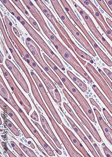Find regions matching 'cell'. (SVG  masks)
I'll use <instances>...</instances> for the list:
<instances>
[{
    "mask_svg": "<svg viewBox=\"0 0 112 157\" xmlns=\"http://www.w3.org/2000/svg\"><path fill=\"white\" fill-rule=\"evenodd\" d=\"M28 144H29L30 145L31 147L32 148V149H35V145H34V144H33L32 143L31 141H28Z\"/></svg>",
    "mask_w": 112,
    "mask_h": 157,
    "instance_id": "46",
    "label": "cell"
},
{
    "mask_svg": "<svg viewBox=\"0 0 112 157\" xmlns=\"http://www.w3.org/2000/svg\"><path fill=\"white\" fill-rule=\"evenodd\" d=\"M89 101L92 104V105H93V106H95L96 108H97L99 111H101V109L100 106H99V105L97 103V102L95 101V100H94V99L92 98H89Z\"/></svg>",
    "mask_w": 112,
    "mask_h": 157,
    "instance_id": "38",
    "label": "cell"
},
{
    "mask_svg": "<svg viewBox=\"0 0 112 157\" xmlns=\"http://www.w3.org/2000/svg\"><path fill=\"white\" fill-rule=\"evenodd\" d=\"M13 32H14V34L17 36L19 38H20V34H19V32H18V31L17 30V29L16 28L13 27Z\"/></svg>",
    "mask_w": 112,
    "mask_h": 157,
    "instance_id": "44",
    "label": "cell"
},
{
    "mask_svg": "<svg viewBox=\"0 0 112 157\" xmlns=\"http://www.w3.org/2000/svg\"><path fill=\"white\" fill-rule=\"evenodd\" d=\"M3 147H4L8 155L9 156V157H16V156L15 155H14L13 153L11 152L9 149H8L7 147H6L5 145V146H3Z\"/></svg>",
    "mask_w": 112,
    "mask_h": 157,
    "instance_id": "41",
    "label": "cell"
},
{
    "mask_svg": "<svg viewBox=\"0 0 112 157\" xmlns=\"http://www.w3.org/2000/svg\"><path fill=\"white\" fill-rule=\"evenodd\" d=\"M0 67L5 78L7 81L10 89L12 90L17 100L21 105V106L24 108L28 115H29L30 112L32 109V106L30 102L25 96L23 92L20 90L19 87L14 81V79L10 75V73L7 70L4 66L2 64H1Z\"/></svg>",
    "mask_w": 112,
    "mask_h": 157,
    "instance_id": "12",
    "label": "cell"
},
{
    "mask_svg": "<svg viewBox=\"0 0 112 157\" xmlns=\"http://www.w3.org/2000/svg\"><path fill=\"white\" fill-rule=\"evenodd\" d=\"M63 105L65 109V110H66L69 114L71 116V117L73 118V120H74L76 122V123H77L78 125H79V126L80 127V128L82 129V130L84 131V132L85 133V134L87 136H88V139L90 140L91 142L92 143H95V142L94 140H93V138H92V136L90 135L89 132H88L87 130L85 128H84V126L83 125V124L81 123L80 121V120L77 118L76 115H75V114H74V112H73V110H72V109H71L70 107L69 106L68 104L67 103H66L65 102H63Z\"/></svg>",
    "mask_w": 112,
    "mask_h": 157,
    "instance_id": "24",
    "label": "cell"
},
{
    "mask_svg": "<svg viewBox=\"0 0 112 157\" xmlns=\"http://www.w3.org/2000/svg\"><path fill=\"white\" fill-rule=\"evenodd\" d=\"M41 107L44 110L46 115L49 118V120L56 132V133L58 136L59 138L60 139L61 141L62 142L63 145L64 146L65 148L66 149V151L68 152L69 156L71 157H82L83 156L81 155L80 153H78L76 150L74 149L73 145L70 143L69 140L67 138L65 133L63 131L61 128L58 124L57 122L55 121L54 119L53 118L52 115L50 114V111H49L45 104L41 105Z\"/></svg>",
    "mask_w": 112,
    "mask_h": 157,
    "instance_id": "14",
    "label": "cell"
},
{
    "mask_svg": "<svg viewBox=\"0 0 112 157\" xmlns=\"http://www.w3.org/2000/svg\"><path fill=\"white\" fill-rule=\"evenodd\" d=\"M92 90L112 115V106L96 85H92Z\"/></svg>",
    "mask_w": 112,
    "mask_h": 157,
    "instance_id": "26",
    "label": "cell"
},
{
    "mask_svg": "<svg viewBox=\"0 0 112 157\" xmlns=\"http://www.w3.org/2000/svg\"><path fill=\"white\" fill-rule=\"evenodd\" d=\"M2 97L3 98L7 101L10 105L14 108L15 110L17 111L18 114L20 115V117L22 118L24 123L26 125V126L28 127L34 136L37 139L40 145L42 146L47 153V154L50 157L55 156L54 153L51 147L48 145V144L45 142V140L41 137L39 133L37 130L35 129L34 126L32 124L29 120L28 119L27 116L25 115L24 112L22 109L19 106L14 98L12 96V94L9 90L5 91L2 95Z\"/></svg>",
    "mask_w": 112,
    "mask_h": 157,
    "instance_id": "5",
    "label": "cell"
},
{
    "mask_svg": "<svg viewBox=\"0 0 112 157\" xmlns=\"http://www.w3.org/2000/svg\"><path fill=\"white\" fill-rule=\"evenodd\" d=\"M32 102L33 103L36 109H37V111L38 112L39 114V117H40V121H41V124H42V127H43V129L45 131V132L48 134L49 136L51 137L52 140H54V142H55L56 145L58 148H59L60 149H62V146L60 143L59 141L57 139V137L54 134L53 132V131L51 129V128H50V125H49V123L47 122V120L45 119V117L43 116V115L41 114V112H40V110L39 109V108L37 107V105L35 104L31 96H30Z\"/></svg>",
    "mask_w": 112,
    "mask_h": 157,
    "instance_id": "21",
    "label": "cell"
},
{
    "mask_svg": "<svg viewBox=\"0 0 112 157\" xmlns=\"http://www.w3.org/2000/svg\"><path fill=\"white\" fill-rule=\"evenodd\" d=\"M94 111L96 115L98 123L100 125V128L103 131V133L105 137L108 141L112 145V129L107 124L104 119L102 118L101 115L98 109L94 108Z\"/></svg>",
    "mask_w": 112,
    "mask_h": 157,
    "instance_id": "23",
    "label": "cell"
},
{
    "mask_svg": "<svg viewBox=\"0 0 112 157\" xmlns=\"http://www.w3.org/2000/svg\"><path fill=\"white\" fill-rule=\"evenodd\" d=\"M105 2H106L107 5L110 9L112 11V1H111V0H106V1H105Z\"/></svg>",
    "mask_w": 112,
    "mask_h": 157,
    "instance_id": "43",
    "label": "cell"
},
{
    "mask_svg": "<svg viewBox=\"0 0 112 157\" xmlns=\"http://www.w3.org/2000/svg\"><path fill=\"white\" fill-rule=\"evenodd\" d=\"M98 68V72L100 73V75L102 76L104 79L106 80V83H107L108 85L110 86V88H111L112 90V82L111 81V80H110V78H109L108 77H107V75L105 74V73L104 72V71H102L100 68Z\"/></svg>",
    "mask_w": 112,
    "mask_h": 157,
    "instance_id": "34",
    "label": "cell"
},
{
    "mask_svg": "<svg viewBox=\"0 0 112 157\" xmlns=\"http://www.w3.org/2000/svg\"><path fill=\"white\" fill-rule=\"evenodd\" d=\"M70 2L74 5V6L79 12L82 18L84 19L85 23L87 25L89 29L91 32V33L95 37V38L98 41L103 45L104 48L106 49V51L109 53V55L112 57V47L109 42L106 40V39L101 35L99 30L96 28V26L90 17L89 15L80 6H79L75 1H70Z\"/></svg>",
    "mask_w": 112,
    "mask_h": 157,
    "instance_id": "10",
    "label": "cell"
},
{
    "mask_svg": "<svg viewBox=\"0 0 112 157\" xmlns=\"http://www.w3.org/2000/svg\"><path fill=\"white\" fill-rule=\"evenodd\" d=\"M50 2L53 7V8L54 10L55 11L60 18L61 19L62 21L65 24V27L68 29V30L71 33V34L91 55L93 57H96V55L94 50L93 48L88 42L86 39L84 37V36L81 33L78 29L76 28L75 25H74L72 22L70 21V19L67 16V14L65 13L59 1H57V0H51V1H50Z\"/></svg>",
    "mask_w": 112,
    "mask_h": 157,
    "instance_id": "4",
    "label": "cell"
},
{
    "mask_svg": "<svg viewBox=\"0 0 112 157\" xmlns=\"http://www.w3.org/2000/svg\"><path fill=\"white\" fill-rule=\"evenodd\" d=\"M61 125L65 132L67 134L73 145H75V147L83 154V156L85 157H90L91 155H90L88 153L84 147L81 144L79 140L75 136L74 133L69 129L63 123H62Z\"/></svg>",
    "mask_w": 112,
    "mask_h": 157,
    "instance_id": "22",
    "label": "cell"
},
{
    "mask_svg": "<svg viewBox=\"0 0 112 157\" xmlns=\"http://www.w3.org/2000/svg\"><path fill=\"white\" fill-rule=\"evenodd\" d=\"M0 61H1V62H0V63H1V64H2L3 62V58L2 56V54H1V58H0Z\"/></svg>",
    "mask_w": 112,
    "mask_h": 157,
    "instance_id": "47",
    "label": "cell"
},
{
    "mask_svg": "<svg viewBox=\"0 0 112 157\" xmlns=\"http://www.w3.org/2000/svg\"><path fill=\"white\" fill-rule=\"evenodd\" d=\"M60 2H61L66 12L67 13L70 18L73 20L75 25L80 29V30H81L82 33L86 37L88 40H89L92 46H93L95 51H96V53L98 54V56L100 57V59L108 67H112L111 60L110 59V58L107 56V55L103 52V50H101V48L98 46L96 43H95L93 38L89 33L88 32L87 30L86 29H85L80 19L78 18L76 13L74 12V10L72 9V7L70 6V5L68 3L67 1H65V0H60Z\"/></svg>",
    "mask_w": 112,
    "mask_h": 157,
    "instance_id": "6",
    "label": "cell"
},
{
    "mask_svg": "<svg viewBox=\"0 0 112 157\" xmlns=\"http://www.w3.org/2000/svg\"><path fill=\"white\" fill-rule=\"evenodd\" d=\"M43 55L46 62L54 70V71L57 73L64 85L67 88V90L72 94L75 99L80 104L82 109H84L90 120H91L92 122L95 123V117L94 115L93 111L84 97L83 96L80 92L76 88L75 85H73L71 81L67 78V76L60 70L53 63V61H51L50 58L44 53L43 54Z\"/></svg>",
    "mask_w": 112,
    "mask_h": 157,
    "instance_id": "3",
    "label": "cell"
},
{
    "mask_svg": "<svg viewBox=\"0 0 112 157\" xmlns=\"http://www.w3.org/2000/svg\"><path fill=\"white\" fill-rule=\"evenodd\" d=\"M28 20L29 22V23H30V24H31L33 27V28H34L36 30H37L38 32H39V33H40L42 36H43V34H42V33H41V31H40L39 27L36 21H35L33 18H32L31 16L29 17L28 18Z\"/></svg>",
    "mask_w": 112,
    "mask_h": 157,
    "instance_id": "33",
    "label": "cell"
},
{
    "mask_svg": "<svg viewBox=\"0 0 112 157\" xmlns=\"http://www.w3.org/2000/svg\"><path fill=\"white\" fill-rule=\"evenodd\" d=\"M102 147H103V151L106 155V157H112V152L110 151V149L106 146L105 143H102Z\"/></svg>",
    "mask_w": 112,
    "mask_h": 157,
    "instance_id": "37",
    "label": "cell"
},
{
    "mask_svg": "<svg viewBox=\"0 0 112 157\" xmlns=\"http://www.w3.org/2000/svg\"><path fill=\"white\" fill-rule=\"evenodd\" d=\"M84 67L112 104V90L104 78L100 75V73L96 70L91 63H87L84 66Z\"/></svg>",
    "mask_w": 112,
    "mask_h": 157,
    "instance_id": "16",
    "label": "cell"
},
{
    "mask_svg": "<svg viewBox=\"0 0 112 157\" xmlns=\"http://www.w3.org/2000/svg\"><path fill=\"white\" fill-rule=\"evenodd\" d=\"M10 144H11L13 150L16 151L20 157H26V155H25L24 154V153H23V151L20 150V148H19V147H18V145H17V144H16L14 141H10Z\"/></svg>",
    "mask_w": 112,
    "mask_h": 157,
    "instance_id": "32",
    "label": "cell"
},
{
    "mask_svg": "<svg viewBox=\"0 0 112 157\" xmlns=\"http://www.w3.org/2000/svg\"><path fill=\"white\" fill-rule=\"evenodd\" d=\"M93 145L94 148H95V150H96V151H97V153H98V154L99 155V156H100V157H104V156L103 155V154L101 153V151H100V148L98 147L97 144L95 143H93Z\"/></svg>",
    "mask_w": 112,
    "mask_h": 157,
    "instance_id": "39",
    "label": "cell"
},
{
    "mask_svg": "<svg viewBox=\"0 0 112 157\" xmlns=\"http://www.w3.org/2000/svg\"><path fill=\"white\" fill-rule=\"evenodd\" d=\"M106 22H107L109 25L110 26L111 28L112 29V21L110 18H106Z\"/></svg>",
    "mask_w": 112,
    "mask_h": 157,
    "instance_id": "45",
    "label": "cell"
},
{
    "mask_svg": "<svg viewBox=\"0 0 112 157\" xmlns=\"http://www.w3.org/2000/svg\"><path fill=\"white\" fill-rule=\"evenodd\" d=\"M5 64L9 70L12 73L13 77L17 80L21 88L23 89L25 93L29 94L30 91L28 84L18 69L8 59H6Z\"/></svg>",
    "mask_w": 112,
    "mask_h": 157,
    "instance_id": "19",
    "label": "cell"
},
{
    "mask_svg": "<svg viewBox=\"0 0 112 157\" xmlns=\"http://www.w3.org/2000/svg\"><path fill=\"white\" fill-rule=\"evenodd\" d=\"M35 2L44 15L46 16L47 19L50 21L63 42L75 54L77 59L81 62L83 65L84 66L87 63V62L85 61L84 59L90 62L91 63L93 64L94 62L93 59L89 55L81 50L76 45L62 25H61V24L56 19L54 14L51 12L50 9L45 4L43 1L41 0H37L35 1Z\"/></svg>",
    "mask_w": 112,
    "mask_h": 157,
    "instance_id": "1",
    "label": "cell"
},
{
    "mask_svg": "<svg viewBox=\"0 0 112 157\" xmlns=\"http://www.w3.org/2000/svg\"><path fill=\"white\" fill-rule=\"evenodd\" d=\"M67 74L70 78L73 80V82L78 86V87L80 89L82 92H86L88 90V87L87 85L81 80L80 78H78L76 75H75L70 71H67Z\"/></svg>",
    "mask_w": 112,
    "mask_h": 157,
    "instance_id": "25",
    "label": "cell"
},
{
    "mask_svg": "<svg viewBox=\"0 0 112 157\" xmlns=\"http://www.w3.org/2000/svg\"><path fill=\"white\" fill-rule=\"evenodd\" d=\"M103 32L106 35V36L110 39V40L112 42V30L110 28L109 25L106 26L103 30Z\"/></svg>",
    "mask_w": 112,
    "mask_h": 157,
    "instance_id": "35",
    "label": "cell"
},
{
    "mask_svg": "<svg viewBox=\"0 0 112 157\" xmlns=\"http://www.w3.org/2000/svg\"><path fill=\"white\" fill-rule=\"evenodd\" d=\"M100 6L102 8V9L104 10L112 18V13L110 10L109 9V8L106 5V3H105V2L103 0H97L96 1Z\"/></svg>",
    "mask_w": 112,
    "mask_h": 157,
    "instance_id": "31",
    "label": "cell"
},
{
    "mask_svg": "<svg viewBox=\"0 0 112 157\" xmlns=\"http://www.w3.org/2000/svg\"><path fill=\"white\" fill-rule=\"evenodd\" d=\"M1 124V125L2 124V120H1V124Z\"/></svg>",
    "mask_w": 112,
    "mask_h": 157,
    "instance_id": "48",
    "label": "cell"
},
{
    "mask_svg": "<svg viewBox=\"0 0 112 157\" xmlns=\"http://www.w3.org/2000/svg\"><path fill=\"white\" fill-rule=\"evenodd\" d=\"M1 2L2 3L11 14L19 21V23L24 27L25 29L27 31L29 35L31 36L35 42L37 43V44L40 46L45 54L48 55V57H50V59L53 61V62L62 70L65 71V68L63 65L62 62L60 59L51 50V48L44 41L42 37L40 36L37 32L35 30L31 25H30L24 18L22 17V15L18 12L15 7L11 3L10 1L9 0H2Z\"/></svg>",
    "mask_w": 112,
    "mask_h": 157,
    "instance_id": "2",
    "label": "cell"
},
{
    "mask_svg": "<svg viewBox=\"0 0 112 157\" xmlns=\"http://www.w3.org/2000/svg\"><path fill=\"white\" fill-rule=\"evenodd\" d=\"M19 145L20 148L28 155V156L30 157H37V155H35V153H34L33 151H32V150L28 148V147H26L24 144L21 143H19Z\"/></svg>",
    "mask_w": 112,
    "mask_h": 157,
    "instance_id": "30",
    "label": "cell"
},
{
    "mask_svg": "<svg viewBox=\"0 0 112 157\" xmlns=\"http://www.w3.org/2000/svg\"><path fill=\"white\" fill-rule=\"evenodd\" d=\"M4 112H5L7 114L11 119L13 120V121L15 122V124H16L18 127H19V129L21 130L22 132H23V134H24V136L25 138H27V139H31L33 140L34 142L35 143V145H36V146H37L38 149L39 151H40V152L42 153L43 155H44L45 156V157H48V155H46L45 154V153L43 151V150L41 149V148L39 146V145H38L37 143L33 139V138L28 133V132L27 131V130L25 129L24 127L23 126V125L22 124V123H21L20 121H19V118H18V116H17V115H16L15 113L13 112V110H12L7 105H6L4 109H3Z\"/></svg>",
    "mask_w": 112,
    "mask_h": 157,
    "instance_id": "18",
    "label": "cell"
},
{
    "mask_svg": "<svg viewBox=\"0 0 112 157\" xmlns=\"http://www.w3.org/2000/svg\"><path fill=\"white\" fill-rule=\"evenodd\" d=\"M31 75L32 77L33 78L34 80L35 81L36 85H37L38 88L39 90V92H40L41 95L44 99V101L46 103L47 106L49 107V109H50V111L52 113V115H53L56 121L58 122L60 124L62 125V120L61 119L58 113L57 112V110L54 106L53 105L51 100H50V97L48 96L47 92L45 90L43 84L41 83V81L39 80V78L37 77L34 72L33 71H31Z\"/></svg>",
    "mask_w": 112,
    "mask_h": 157,
    "instance_id": "17",
    "label": "cell"
},
{
    "mask_svg": "<svg viewBox=\"0 0 112 157\" xmlns=\"http://www.w3.org/2000/svg\"><path fill=\"white\" fill-rule=\"evenodd\" d=\"M103 69L106 74L107 75L109 76V78H110L112 81V72L111 71L108 69L106 68H103Z\"/></svg>",
    "mask_w": 112,
    "mask_h": 157,
    "instance_id": "42",
    "label": "cell"
},
{
    "mask_svg": "<svg viewBox=\"0 0 112 157\" xmlns=\"http://www.w3.org/2000/svg\"><path fill=\"white\" fill-rule=\"evenodd\" d=\"M26 44L35 59L40 65V66L44 69V70L56 82V84L58 85L61 89H63L64 86L62 82L61 81L59 78L56 75L54 71L51 70L48 64L45 63L43 57H42V55L40 54V48L30 38L27 37L26 39Z\"/></svg>",
    "mask_w": 112,
    "mask_h": 157,
    "instance_id": "11",
    "label": "cell"
},
{
    "mask_svg": "<svg viewBox=\"0 0 112 157\" xmlns=\"http://www.w3.org/2000/svg\"><path fill=\"white\" fill-rule=\"evenodd\" d=\"M22 2L27 8L28 10L31 13L33 17L37 21L43 33L50 40L51 43L54 44L56 49L58 50L63 45L62 43L59 40L49 28L46 21L44 20L43 15L40 13V11L38 9L37 7L32 2V1L30 0H23Z\"/></svg>",
    "mask_w": 112,
    "mask_h": 157,
    "instance_id": "7",
    "label": "cell"
},
{
    "mask_svg": "<svg viewBox=\"0 0 112 157\" xmlns=\"http://www.w3.org/2000/svg\"><path fill=\"white\" fill-rule=\"evenodd\" d=\"M59 108L60 109V110H61L62 112L63 115H64L65 116V118L67 119L69 123L70 124V125L72 127V128L74 129V130L75 131V132L78 135V136H80V138L81 140H82V141L84 143V144H85L86 145L87 147H88V149L90 151L91 153V154H92V155H93V156L95 157H99V155H98V154H97L96 151L95 150L93 146L91 145V144L90 141H89L87 137L86 136L84 135V134L83 133V132H82V131H81L80 129L78 128V126H77L76 124H75L74 121H72V120H71V119H70L69 116L65 114L61 106H59Z\"/></svg>",
    "mask_w": 112,
    "mask_h": 157,
    "instance_id": "20",
    "label": "cell"
},
{
    "mask_svg": "<svg viewBox=\"0 0 112 157\" xmlns=\"http://www.w3.org/2000/svg\"><path fill=\"white\" fill-rule=\"evenodd\" d=\"M31 117L32 119H33V120H34V121H35L38 122V121H39L37 113H36V111H35V110L33 111V112L32 113V115H31Z\"/></svg>",
    "mask_w": 112,
    "mask_h": 157,
    "instance_id": "40",
    "label": "cell"
},
{
    "mask_svg": "<svg viewBox=\"0 0 112 157\" xmlns=\"http://www.w3.org/2000/svg\"><path fill=\"white\" fill-rule=\"evenodd\" d=\"M63 94L64 96L65 97L69 102L70 104V105L72 106L74 111L77 116L80 118V120L83 122V124H84L86 127L87 128L89 131L92 134V136L94 137L95 139L96 140V141L98 142H101L102 139L100 137V135L98 133L97 130L95 128V127L93 125V124L90 122V121L88 120L85 115H84V112H83L80 108L79 107L76 102H75L74 99L70 96V95L69 94L67 91L65 89L63 88L62 89Z\"/></svg>",
    "mask_w": 112,
    "mask_h": 157,
    "instance_id": "13",
    "label": "cell"
},
{
    "mask_svg": "<svg viewBox=\"0 0 112 157\" xmlns=\"http://www.w3.org/2000/svg\"><path fill=\"white\" fill-rule=\"evenodd\" d=\"M0 29H1V33L2 34L4 38L5 41L7 46L9 49L11 54H12L13 59H14L16 63H17V64L20 67V68L23 71V72L26 75V77L28 78V80L30 84L31 88V90L33 95L34 96H35L40 94L38 90H37L36 85H35L31 75L30 74V73L29 72L27 68L26 67L24 63L20 57H19L18 53L15 50V48L13 45L11 43L9 37L8 36L7 33L6 32V29H5L4 28L3 22L2 21V19L1 18L0 19Z\"/></svg>",
    "mask_w": 112,
    "mask_h": 157,
    "instance_id": "8",
    "label": "cell"
},
{
    "mask_svg": "<svg viewBox=\"0 0 112 157\" xmlns=\"http://www.w3.org/2000/svg\"><path fill=\"white\" fill-rule=\"evenodd\" d=\"M31 121L33 122V124L35 125V126L37 127L38 129L39 130V131L40 132H41V133L42 134V135L44 136V137H45V139L47 140V141L49 142V143H50V145H51V146H52V147L54 148V149L55 150V151L56 152H57V153H58L59 155H62V152L61 151H60L59 150H58V148L56 147V145H55L54 143V142H53V141L51 140V139H50V137H49V136H48V135H47V134L46 133V132H44V130L42 128H41V127L40 126L39 124V123H38L37 122H35V121H33L32 120Z\"/></svg>",
    "mask_w": 112,
    "mask_h": 157,
    "instance_id": "27",
    "label": "cell"
},
{
    "mask_svg": "<svg viewBox=\"0 0 112 157\" xmlns=\"http://www.w3.org/2000/svg\"><path fill=\"white\" fill-rule=\"evenodd\" d=\"M24 60L36 72L41 78L54 101L58 104L60 103L62 101V98L58 90L51 79L42 70V69L39 66L31 55H29Z\"/></svg>",
    "mask_w": 112,
    "mask_h": 157,
    "instance_id": "9",
    "label": "cell"
},
{
    "mask_svg": "<svg viewBox=\"0 0 112 157\" xmlns=\"http://www.w3.org/2000/svg\"><path fill=\"white\" fill-rule=\"evenodd\" d=\"M4 123H5L6 125V126L10 130V131L12 132L14 135L17 136H19L20 133H19V131L15 126L14 124H13L11 121H9V119H6L4 121Z\"/></svg>",
    "mask_w": 112,
    "mask_h": 157,
    "instance_id": "28",
    "label": "cell"
},
{
    "mask_svg": "<svg viewBox=\"0 0 112 157\" xmlns=\"http://www.w3.org/2000/svg\"><path fill=\"white\" fill-rule=\"evenodd\" d=\"M57 51L59 54L62 57L63 59L65 60L68 64H69L75 71H77L79 74L85 78L88 82L90 83H93V80L89 76L87 73L81 66L80 63L75 59V57L73 56L72 53L69 50L68 48L64 45H62L61 47L59 48Z\"/></svg>",
    "mask_w": 112,
    "mask_h": 157,
    "instance_id": "15",
    "label": "cell"
},
{
    "mask_svg": "<svg viewBox=\"0 0 112 157\" xmlns=\"http://www.w3.org/2000/svg\"><path fill=\"white\" fill-rule=\"evenodd\" d=\"M103 114L105 115V117H106V120L108 121V123L110 124L111 127H112V117L109 114V112H108L106 109L105 108H103Z\"/></svg>",
    "mask_w": 112,
    "mask_h": 157,
    "instance_id": "36",
    "label": "cell"
},
{
    "mask_svg": "<svg viewBox=\"0 0 112 157\" xmlns=\"http://www.w3.org/2000/svg\"><path fill=\"white\" fill-rule=\"evenodd\" d=\"M12 2L17 7L19 10L22 12V13L24 14V15L27 18V19L30 16L29 13L26 10V9L23 6L21 1H19V0H12Z\"/></svg>",
    "mask_w": 112,
    "mask_h": 157,
    "instance_id": "29",
    "label": "cell"
}]
</instances>
